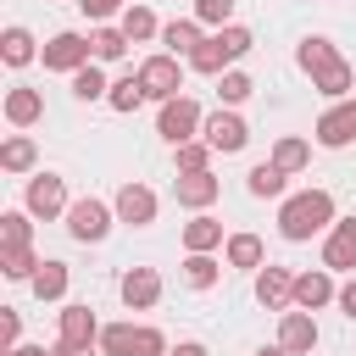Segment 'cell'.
Masks as SVG:
<instances>
[{"mask_svg":"<svg viewBox=\"0 0 356 356\" xmlns=\"http://www.w3.org/2000/svg\"><path fill=\"white\" fill-rule=\"evenodd\" d=\"M328 217H334V195L328 189H306V195L284 200L278 228H284V239H312L317 228H328Z\"/></svg>","mask_w":356,"mask_h":356,"instance_id":"6da1fadb","label":"cell"},{"mask_svg":"<svg viewBox=\"0 0 356 356\" xmlns=\"http://www.w3.org/2000/svg\"><path fill=\"white\" fill-rule=\"evenodd\" d=\"M250 44H256V39H250V28H234V22H228V28H217V33L189 56V67H195V72H222V67H228V61H239Z\"/></svg>","mask_w":356,"mask_h":356,"instance_id":"7a4b0ae2","label":"cell"},{"mask_svg":"<svg viewBox=\"0 0 356 356\" xmlns=\"http://www.w3.org/2000/svg\"><path fill=\"white\" fill-rule=\"evenodd\" d=\"M195 128H200V106H195L189 95H172V100H161V117H156V134H161V139L184 145V139H195Z\"/></svg>","mask_w":356,"mask_h":356,"instance_id":"3957f363","label":"cell"},{"mask_svg":"<svg viewBox=\"0 0 356 356\" xmlns=\"http://www.w3.org/2000/svg\"><path fill=\"white\" fill-rule=\"evenodd\" d=\"M89 56H95V44H89L83 33H56V39L44 44V67H50V72H78Z\"/></svg>","mask_w":356,"mask_h":356,"instance_id":"277c9868","label":"cell"},{"mask_svg":"<svg viewBox=\"0 0 356 356\" xmlns=\"http://www.w3.org/2000/svg\"><path fill=\"white\" fill-rule=\"evenodd\" d=\"M106 228H111V211L100 200H72L67 206V234L72 239H106Z\"/></svg>","mask_w":356,"mask_h":356,"instance_id":"5b68a950","label":"cell"},{"mask_svg":"<svg viewBox=\"0 0 356 356\" xmlns=\"http://www.w3.org/2000/svg\"><path fill=\"white\" fill-rule=\"evenodd\" d=\"M317 139H323L328 150L350 145V139H356V100H339V106H328V111L317 117Z\"/></svg>","mask_w":356,"mask_h":356,"instance_id":"8992f818","label":"cell"},{"mask_svg":"<svg viewBox=\"0 0 356 356\" xmlns=\"http://www.w3.org/2000/svg\"><path fill=\"white\" fill-rule=\"evenodd\" d=\"M139 78H145V95L150 100H172L184 83H178V61L172 56H150L145 67H139Z\"/></svg>","mask_w":356,"mask_h":356,"instance_id":"52a82bcc","label":"cell"},{"mask_svg":"<svg viewBox=\"0 0 356 356\" xmlns=\"http://www.w3.org/2000/svg\"><path fill=\"white\" fill-rule=\"evenodd\" d=\"M245 139H250V128H245L234 111H217V117H206V145H211V150L234 156V150H245Z\"/></svg>","mask_w":356,"mask_h":356,"instance_id":"ba28073f","label":"cell"},{"mask_svg":"<svg viewBox=\"0 0 356 356\" xmlns=\"http://www.w3.org/2000/svg\"><path fill=\"white\" fill-rule=\"evenodd\" d=\"M323 267H334V273H350V267H356V217L334 222V234H328V245H323Z\"/></svg>","mask_w":356,"mask_h":356,"instance_id":"9c48e42d","label":"cell"},{"mask_svg":"<svg viewBox=\"0 0 356 356\" xmlns=\"http://www.w3.org/2000/svg\"><path fill=\"white\" fill-rule=\"evenodd\" d=\"M28 211H33V217H56V211H67V189H61L56 172H39V178L28 184Z\"/></svg>","mask_w":356,"mask_h":356,"instance_id":"30bf717a","label":"cell"},{"mask_svg":"<svg viewBox=\"0 0 356 356\" xmlns=\"http://www.w3.org/2000/svg\"><path fill=\"white\" fill-rule=\"evenodd\" d=\"M117 217L134 222V228L156 222V195H150L145 184H122V189H117Z\"/></svg>","mask_w":356,"mask_h":356,"instance_id":"8fae6325","label":"cell"},{"mask_svg":"<svg viewBox=\"0 0 356 356\" xmlns=\"http://www.w3.org/2000/svg\"><path fill=\"white\" fill-rule=\"evenodd\" d=\"M122 300H128L134 312L156 306V300H161V278H156V267H134V273H122Z\"/></svg>","mask_w":356,"mask_h":356,"instance_id":"7c38bea8","label":"cell"},{"mask_svg":"<svg viewBox=\"0 0 356 356\" xmlns=\"http://www.w3.org/2000/svg\"><path fill=\"white\" fill-rule=\"evenodd\" d=\"M278 345H284L289 356L312 350V345H317V323H312V312H284V323H278Z\"/></svg>","mask_w":356,"mask_h":356,"instance_id":"4fadbf2b","label":"cell"},{"mask_svg":"<svg viewBox=\"0 0 356 356\" xmlns=\"http://www.w3.org/2000/svg\"><path fill=\"white\" fill-rule=\"evenodd\" d=\"M328 300H339V289H334L328 273H300V278H295V306H300V312H317V306H328Z\"/></svg>","mask_w":356,"mask_h":356,"instance_id":"5bb4252c","label":"cell"},{"mask_svg":"<svg viewBox=\"0 0 356 356\" xmlns=\"http://www.w3.org/2000/svg\"><path fill=\"white\" fill-rule=\"evenodd\" d=\"M100 339V323L89 306H67L61 312V345H95Z\"/></svg>","mask_w":356,"mask_h":356,"instance_id":"9a60e30c","label":"cell"},{"mask_svg":"<svg viewBox=\"0 0 356 356\" xmlns=\"http://www.w3.org/2000/svg\"><path fill=\"white\" fill-rule=\"evenodd\" d=\"M256 300H261V306H284V300H295V278H289L284 267H261V278H256Z\"/></svg>","mask_w":356,"mask_h":356,"instance_id":"2e32d148","label":"cell"},{"mask_svg":"<svg viewBox=\"0 0 356 356\" xmlns=\"http://www.w3.org/2000/svg\"><path fill=\"white\" fill-rule=\"evenodd\" d=\"M217 189H222V184H217L211 172H184V178H178V206H211Z\"/></svg>","mask_w":356,"mask_h":356,"instance_id":"e0dca14e","label":"cell"},{"mask_svg":"<svg viewBox=\"0 0 356 356\" xmlns=\"http://www.w3.org/2000/svg\"><path fill=\"white\" fill-rule=\"evenodd\" d=\"M295 61H300V67H306L312 78H323L328 67H339V56H334V44H328V39H300Z\"/></svg>","mask_w":356,"mask_h":356,"instance_id":"ac0fdd59","label":"cell"},{"mask_svg":"<svg viewBox=\"0 0 356 356\" xmlns=\"http://www.w3.org/2000/svg\"><path fill=\"white\" fill-rule=\"evenodd\" d=\"M39 111H44V95H39V89H11V95H6V117H11L17 128L39 122Z\"/></svg>","mask_w":356,"mask_h":356,"instance_id":"d6986e66","label":"cell"},{"mask_svg":"<svg viewBox=\"0 0 356 356\" xmlns=\"http://www.w3.org/2000/svg\"><path fill=\"white\" fill-rule=\"evenodd\" d=\"M161 39H167V50H172V56H195V50L206 44V39H200V22H167V28H161Z\"/></svg>","mask_w":356,"mask_h":356,"instance_id":"ffe728a7","label":"cell"},{"mask_svg":"<svg viewBox=\"0 0 356 356\" xmlns=\"http://www.w3.org/2000/svg\"><path fill=\"white\" fill-rule=\"evenodd\" d=\"M33 295H39V300H61V295H67V267H61V261H39Z\"/></svg>","mask_w":356,"mask_h":356,"instance_id":"44dd1931","label":"cell"},{"mask_svg":"<svg viewBox=\"0 0 356 356\" xmlns=\"http://www.w3.org/2000/svg\"><path fill=\"white\" fill-rule=\"evenodd\" d=\"M250 195H256V200H273V195H284V167H278V161H261V167H250Z\"/></svg>","mask_w":356,"mask_h":356,"instance_id":"7402d4cb","label":"cell"},{"mask_svg":"<svg viewBox=\"0 0 356 356\" xmlns=\"http://www.w3.org/2000/svg\"><path fill=\"white\" fill-rule=\"evenodd\" d=\"M184 245H189V250H217V245H222V222H217V217H195V222L184 228Z\"/></svg>","mask_w":356,"mask_h":356,"instance_id":"603a6c76","label":"cell"},{"mask_svg":"<svg viewBox=\"0 0 356 356\" xmlns=\"http://www.w3.org/2000/svg\"><path fill=\"white\" fill-rule=\"evenodd\" d=\"M184 284H189V289H211V284H217V261H211V250H189V261H184Z\"/></svg>","mask_w":356,"mask_h":356,"instance_id":"cb8c5ba5","label":"cell"},{"mask_svg":"<svg viewBox=\"0 0 356 356\" xmlns=\"http://www.w3.org/2000/svg\"><path fill=\"white\" fill-rule=\"evenodd\" d=\"M0 56H6L11 67H28V61H33V33H28V28H6Z\"/></svg>","mask_w":356,"mask_h":356,"instance_id":"d4e9b609","label":"cell"},{"mask_svg":"<svg viewBox=\"0 0 356 356\" xmlns=\"http://www.w3.org/2000/svg\"><path fill=\"white\" fill-rule=\"evenodd\" d=\"M72 95H78V100H100V95H111V83L100 78V67H95V61H83V67L72 72Z\"/></svg>","mask_w":356,"mask_h":356,"instance_id":"484cf974","label":"cell"},{"mask_svg":"<svg viewBox=\"0 0 356 356\" xmlns=\"http://www.w3.org/2000/svg\"><path fill=\"white\" fill-rule=\"evenodd\" d=\"M106 100H111L117 111H134V106H139V100H150V95H145V78H139V72H128V78H117V83H111V95H106Z\"/></svg>","mask_w":356,"mask_h":356,"instance_id":"4316f807","label":"cell"},{"mask_svg":"<svg viewBox=\"0 0 356 356\" xmlns=\"http://www.w3.org/2000/svg\"><path fill=\"white\" fill-rule=\"evenodd\" d=\"M134 339H139L134 323H111V328H100V350H106V356H134Z\"/></svg>","mask_w":356,"mask_h":356,"instance_id":"83f0119b","label":"cell"},{"mask_svg":"<svg viewBox=\"0 0 356 356\" xmlns=\"http://www.w3.org/2000/svg\"><path fill=\"white\" fill-rule=\"evenodd\" d=\"M228 267H261V239L256 234H234L228 239Z\"/></svg>","mask_w":356,"mask_h":356,"instance_id":"f1b7e54d","label":"cell"},{"mask_svg":"<svg viewBox=\"0 0 356 356\" xmlns=\"http://www.w3.org/2000/svg\"><path fill=\"white\" fill-rule=\"evenodd\" d=\"M122 33H128V39L139 44V39H156L161 28H156V17H150L145 6H128V11H122Z\"/></svg>","mask_w":356,"mask_h":356,"instance_id":"f546056e","label":"cell"},{"mask_svg":"<svg viewBox=\"0 0 356 356\" xmlns=\"http://www.w3.org/2000/svg\"><path fill=\"white\" fill-rule=\"evenodd\" d=\"M89 44H95V61H117V56H122V50H128L134 39H128L122 28H100V33L89 39Z\"/></svg>","mask_w":356,"mask_h":356,"instance_id":"4dcf8cb0","label":"cell"},{"mask_svg":"<svg viewBox=\"0 0 356 356\" xmlns=\"http://www.w3.org/2000/svg\"><path fill=\"white\" fill-rule=\"evenodd\" d=\"M33 267H39V261H33L28 245H6V256H0V273H6V278H33Z\"/></svg>","mask_w":356,"mask_h":356,"instance_id":"1f68e13d","label":"cell"},{"mask_svg":"<svg viewBox=\"0 0 356 356\" xmlns=\"http://www.w3.org/2000/svg\"><path fill=\"white\" fill-rule=\"evenodd\" d=\"M0 167H6V172H28V167H33V139H6Z\"/></svg>","mask_w":356,"mask_h":356,"instance_id":"d6a6232c","label":"cell"},{"mask_svg":"<svg viewBox=\"0 0 356 356\" xmlns=\"http://www.w3.org/2000/svg\"><path fill=\"white\" fill-rule=\"evenodd\" d=\"M306 156H312V150H306V139H278V150H273V161H278L284 172H300V167H306Z\"/></svg>","mask_w":356,"mask_h":356,"instance_id":"836d02e7","label":"cell"},{"mask_svg":"<svg viewBox=\"0 0 356 356\" xmlns=\"http://www.w3.org/2000/svg\"><path fill=\"white\" fill-rule=\"evenodd\" d=\"M206 156H211L206 139H184V145H178V167H184V172H206Z\"/></svg>","mask_w":356,"mask_h":356,"instance_id":"e575fe53","label":"cell"},{"mask_svg":"<svg viewBox=\"0 0 356 356\" xmlns=\"http://www.w3.org/2000/svg\"><path fill=\"white\" fill-rule=\"evenodd\" d=\"M312 83H317V89H323V95H328V100H339V95H345V89H350V67H345V61H339V67H328V72H323V78H312Z\"/></svg>","mask_w":356,"mask_h":356,"instance_id":"d590c367","label":"cell"},{"mask_svg":"<svg viewBox=\"0 0 356 356\" xmlns=\"http://www.w3.org/2000/svg\"><path fill=\"white\" fill-rule=\"evenodd\" d=\"M195 11H200V22H211V28H228V17H234V0H195Z\"/></svg>","mask_w":356,"mask_h":356,"instance_id":"8d00e7d4","label":"cell"},{"mask_svg":"<svg viewBox=\"0 0 356 356\" xmlns=\"http://www.w3.org/2000/svg\"><path fill=\"white\" fill-rule=\"evenodd\" d=\"M217 95H222L228 106H239V100L250 95V78H245V72H222V89H217Z\"/></svg>","mask_w":356,"mask_h":356,"instance_id":"74e56055","label":"cell"},{"mask_svg":"<svg viewBox=\"0 0 356 356\" xmlns=\"http://www.w3.org/2000/svg\"><path fill=\"white\" fill-rule=\"evenodd\" d=\"M0 234H6V245H28V217L22 211H6L0 217Z\"/></svg>","mask_w":356,"mask_h":356,"instance_id":"f35d334b","label":"cell"},{"mask_svg":"<svg viewBox=\"0 0 356 356\" xmlns=\"http://www.w3.org/2000/svg\"><path fill=\"white\" fill-rule=\"evenodd\" d=\"M134 356H167V339H161V328H139V339H134Z\"/></svg>","mask_w":356,"mask_h":356,"instance_id":"ab89813d","label":"cell"},{"mask_svg":"<svg viewBox=\"0 0 356 356\" xmlns=\"http://www.w3.org/2000/svg\"><path fill=\"white\" fill-rule=\"evenodd\" d=\"M17 328H22V323H17V312L6 306V317H0V339H6V350H17Z\"/></svg>","mask_w":356,"mask_h":356,"instance_id":"60d3db41","label":"cell"},{"mask_svg":"<svg viewBox=\"0 0 356 356\" xmlns=\"http://www.w3.org/2000/svg\"><path fill=\"white\" fill-rule=\"evenodd\" d=\"M78 6H83V11H89L95 22H106V17H111V11L122 6V0H78Z\"/></svg>","mask_w":356,"mask_h":356,"instance_id":"b9f144b4","label":"cell"},{"mask_svg":"<svg viewBox=\"0 0 356 356\" xmlns=\"http://www.w3.org/2000/svg\"><path fill=\"white\" fill-rule=\"evenodd\" d=\"M339 312H345V317H356V278L339 289Z\"/></svg>","mask_w":356,"mask_h":356,"instance_id":"7bdbcfd3","label":"cell"},{"mask_svg":"<svg viewBox=\"0 0 356 356\" xmlns=\"http://www.w3.org/2000/svg\"><path fill=\"white\" fill-rule=\"evenodd\" d=\"M56 356H95V345H56Z\"/></svg>","mask_w":356,"mask_h":356,"instance_id":"ee69618b","label":"cell"},{"mask_svg":"<svg viewBox=\"0 0 356 356\" xmlns=\"http://www.w3.org/2000/svg\"><path fill=\"white\" fill-rule=\"evenodd\" d=\"M6 356H56V350H44V345H17V350H6Z\"/></svg>","mask_w":356,"mask_h":356,"instance_id":"f6af8a7d","label":"cell"},{"mask_svg":"<svg viewBox=\"0 0 356 356\" xmlns=\"http://www.w3.org/2000/svg\"><path fill=\"white\" fill-rule=\"evenodd\" d=\"M167 356H206V345H195V339H189V345H178V350H167Z\"/></svg>","mask_w":356,"mask_h":356,"instance_id":"bcb514c9","label":"cell"},{"mask_svg":"<svg viewBox=\"0 0 356 356\" xmlns=\"http://www.w3.org/2000/svg\"><path fill=\"white\" fill-rule=\"evenodd\" d=\"M256 356H289V350H284V345H273V350H256Z\"/></svg>","mask_w":356,"mask_h":356,"instance_id":"7dc6e473","label":"cell"}]
</instances>
